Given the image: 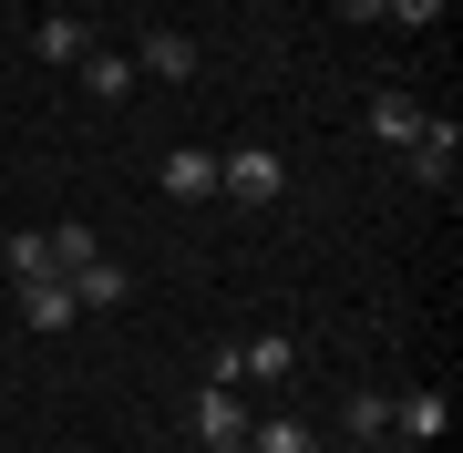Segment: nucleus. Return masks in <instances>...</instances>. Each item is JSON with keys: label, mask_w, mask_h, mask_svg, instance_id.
Returning <instances> with one entry per match:
<instances>
[{"label": "nucleus", "mask_w": 463, "mask_h": 453, "mask_svg": "<svg viewBox=\"0 0 463 453\" xmlns=\"http://www.w3.org/2000/svg\"><path fill=\"white\" fill-rule=\"evenodd\" d=\"M62 288H72V309H124V288H134V278H124V258H103V248H93V258H72V269H62Z\"/></svg>", "instance_id": "obj_4"}, {"label": "nucleus", "mask_w": 463, "mask_h": 453, "mask_svg": "<svg viewBox=\"0 0 463 453\" xmlns=\"http://www.w3.org/2000/svg\"><path fill=\"white\" fill-rule=\"evenodd\" d=\"M361 124H371V145H412V135H422L432 114H422L412 93H371V114H361Z\"/></svg>", "instance_id": "obj_9"}, {"label": "nucleus", "mask_w": 463, "mask_h": 453, "mask_svg": "<svg viewBox=\"0 0 463 453\" xmlns=\"http://www.w3.org/2000/svg\"><path fill=\"white\" fill-rule=\"evenodd\" d=\"M0 258H11V278H21V288H32V278H62V258H52V227H11V248H0Z\"/></svg>", "instance_id": "obj_10"}, {"label": "nucleus", "mask_w": 463, "mask_h": 453, "mask_svg": "<svg viewBox=\"0 0 463 453\" xmlns=\"http://www.w3.org/2000/svg\"><path fill=\"white\" fill-rule=\"evenodd\" d=\"M361 453H422V443H402V433H381V443H361Z\"/></svg>", "instance_id": "obj_19"}, {"label": "nucleus", "mask_w": 463, "mask_h": 453, "mask_svg": "<svg viewBox=\"0 0 463 453\" xmlns=\"http://www.w3.org/2000/svg\"><path fill=\"white\" fill-rule=\"evenodd\" d=\"M381 21H412V32H432V21H443V0H381Z\"/></svg>", "instance_id": "obj_17"}, {"label": "nucleus", "mask_w": 463, "mask_h": 453, "mask_svg": "<svg viewBox=\"0 0 463 453\" xmlns=\"http://www.w3.org/2000/svg\"><path fill=\"white\" fill-rule=\"evenodd\" d=\"M93 248H103V237H93L83 217H62V227H52V258H62V269H72V258H93Z\"/></svg>", "instance_id": "obj_16"}, {"label": "nucleus", "mask_w": 463, "mask_h": 453, "mask_svg": "<svg viewBox=\"0 0 463 453\" xmlns=\"http://www.w3.org/2000/svg\"><path fill=\"white\" fill-rule=\"evenodd\" d=\"M21 319H32V330H72L83 309H72V288H62V278H32V288H21Z\"/></svg>", "instance_id": "obj_13"}, {"label": "nucleus", "mask_w": 463, "mask_h": 453, "mask_svg": "<svg viewBox=\"0 0 463 453\" xmlns=\"http://www.w3.org/2000/svg\"><path fill=\"white\" fill-rule=\"evenodd\" d=\"M32 52H42V62H83V52H93V32H83L72 11H52V21H32Z\"/></svg>", "instance_id": "obj_12"}, {"label": "nucleus", "mask_w": 463, "mask_h": 453, "mask_svg": "<svg viewBox=\"0 0 463 453\" xmlns=\"http://www.w3.org/2000/svg\"><path fill=\"white\" fill-rule=\"evenodd\" d=\"M165 196H185V206L216 196V155H206V145H175V155H165Z\"/></svg>", "instance_id": "obj_11"}, {"label": "nucleus", "mask_w": 463, "mask_h": 453, "mask_svg": "<svg viewBox=\"0 0 463 453\" xmlns=\"http://www.w3.org/2000/svg\"><path fill=\"white\" fill-rule=\"evenodd\" d=\"M279 185H288L279 145H237V155H216V196H237V206H279Z\"/></svg>", "instance_id": "obj_1"}, {"label": "nucleus", "mask_w": 463, "mask_h": 453, "mask_svg": "<svg viewBox=\"0 0 463 453\" xmlns=\"http://www.w3.org/2000/svg\"><path fill=\"white\" fill-rule=\"evenodd\" d=\"M288 371H298V340H288V330L237 340V382H288Z\"/></svg>", "instance_id": "obj_7"}, {"label": "nucleus", "mask_w": 463, "mask_h": 453, "mask_svg": "<svg viewBox=\"0 0 463 453\" xmlns=\"http://www.w3.org/2000/svg\"><path fill=\"white\" fill-rule=\"evenodd\" d=\"M340 21H381V0H340Z\"/></svg>", "instance_id": "obj_18"}, {"label": "nucleus", "mask_w": 463, "mask_h": 453, "mask_svg": "<svg viewBox=\"0 0 463 453\" xmlns=\"http://www.w3.org/2000/svg\"><path fill=\"white\" fill-rule=\"evenodd\" d=\"M340 422H350V443H381V433H392V392H350Z\"/></svg>", "instance_id": "obj_15"}, {"label": "nucleus", "mask_w": 463, "mask_h": 453, "mask_svg": "<svg viewBox=\"0 0 463 453\" xmlns=\"http://www.w3.org/2000/svg\"><path fill=\"white\" fill-rule=\"evenodd\" d=\"M392 433L432 453V443H443V433H453V402H443V392H402V402H392Z\"/></svg>", "instance_id": "obj_5"}, {"label": "nucleus", "mask_w": 463, "mask_h": 453, "mask_svg": "<svg viewBox=\"0 0 463 453\" xmlns=\"http://www.w3.org/2000/svg\"><path fill=\"white\" fill-rule=\"evenodd\" d=\"M402 155H412V175L432 185V196H453V175H463V124H453V114H432Z\"/></svg>", "instance_id": "obj_3"}, {"label": "nucleus", "mask_w": 463, "mask_h": 453, "mask_svg": "<svg viewBox=\"0 0 463 453\" xmlns=\"http://www.w3.org/2000/svg\"><path fill=\"white\" fill-rule=\"evenodd\" d=\"M134 72H155V83H196V42H185V32H145Z\"/></svg>", "instance_id": "obj_8"}, {"label": "nucleus", "mask_w": 463, "mask_h": 453, "mask_svg": "<svg viewBox=\"0 0 463 453\" xmlns=\"http://www.w3.org/2000/svg\"><path fill=\"white\" fill-rule=\"evenodd\" d=\"M248 422H258V412H248L237 382H206V392H196V443H206V453H248Z\"/></svg>", "instance_id": "obj_2"}, {"label": "nucleus", "mask_w": 463, "mask_h": 453, "mask_svg": "<svg viewBox=\"0 0 463 453\" xmlns=\"http://www.w3.org/2000/svg\"><path fill=\"white\" fill-rule=\"evenodd\" d=\"M248 453H319V433L298 412H268V422H248Z\"/></svg>", "instance_id": "obj_14"}, {"label": "nucleus", "mask_w": 463, "mask_h": 453, "mask_svg": "<svg viewBox=\"0 0 463 453\" xmlns=\"http://www.w3.org/2000/svg\"><path fill=\"white\" fill-rule=\"evenodd\" d=\"M72 72H83V93H93V103H124L134 83H145V72H134V52H114V42H93Z\"/></svg>", "instance_id": "obj_6"}]
</instances>
